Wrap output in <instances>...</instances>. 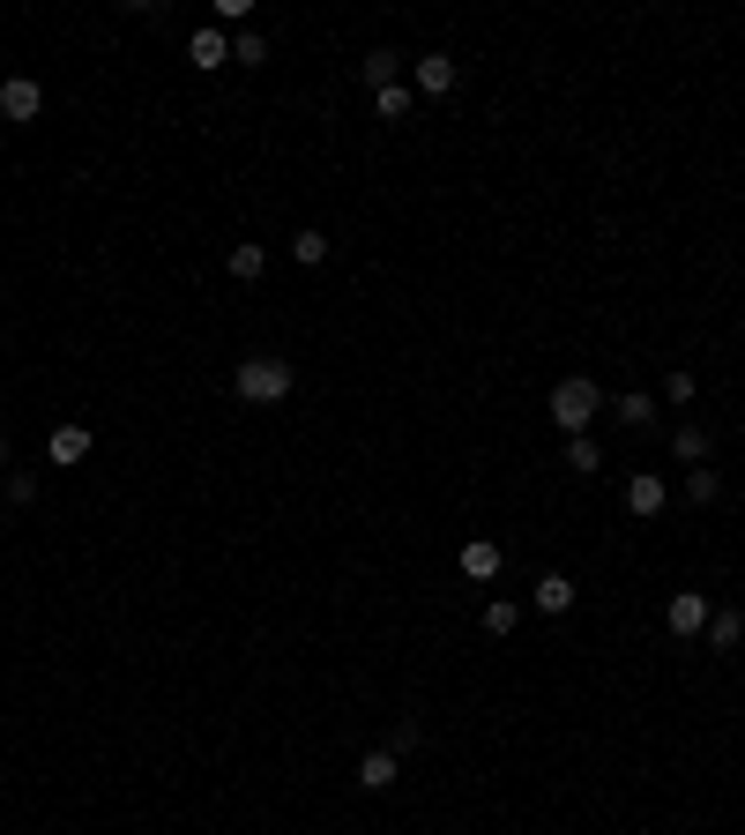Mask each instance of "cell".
I'll list each match as a JSON object with an SVG mask.
<instances>
[{
	"instance_id": "1",
	"label": "cell",
	"mask_w": 745,
	"mask_h": 835,
	"mask_svg": "<svg viewBox=\"0 0 745 835\" xmlns=\"http://www.w3.org/2000/svg\"><path fill=\"white\" fill-rule=\"evenodd\" d=\"M596 411H604V388H596L589 374H567L559 388H552V425H559L567 440H581V433H589V418H596Z\"/></svg>"
},
{
	"instance_id": "2",
	"label": "cell",
	"mask_w": 745,
	"mask_h": 835,
	"mask_svg": "<svg viewBox=\"0 0 745 835\" xmlns=\"http://www.w3.org/2000/svg\"><path fill=\"white\" fill-rule=\"evenodd\" d=\"M232 388H239V403H284L291 388H298V374H291V358H239V374H232Z\"/></svg>"
},
{
	"instance_id": "3",
	"label": "cell",
	"mask_w": 745,
	"mask_h": 835,
	"mask_svg": "<svg viewBox=\"0 0 745 835\" xmlns=\"http://www.w3.org/2000/svg\"><path fill=\"white\" fill-rule=\"evenodd\" d=\"M90 448H97V433H90V425H52V433H45V456H52V470H75V462H90Z\"/></svg>"
},
{
	"instance_id": "4",
	"label": "cell",
	"mask_w": 745,
	"mask_h": 835,
	"mask_svg": "<svg viewBox=\"0 0 745 835\" xmlns=\"http://www.w3.org/2000/svg\"><path fill=\"white\" fill-rule=\"evenodd\" d=\"M0 113H8L15 127H23V120H38V113H45V90L31 83V75H8V83H0Z\"/></svg>"
},
{
	"instance_id": "5",
	"label": "cell",
	"mask_w": 745,
	"mask_h": 835,
	"mask_svg": "<svg viewBox=\"0 0 745 835\" xmlns=\"http://www.w3.org/2000/svg\"><path fill=\"white\" fill-rule=\"evenodd\" d=\"M411 90H417V97H448V90H456V60H448V52L411 60Z\"/></svg>"
},
{
	"instance_id": "6",
	"label": "cell",
	"mask_w": 745,
	"mask_h": 835,
	"mask_svg": "<svg viewBox=\"0 0 745 835\" xmlns=\"http://www.w3.org/2000/svg\"><path fill=\"white\" fill-rule=\"evenodd\" d=\"M671 634H678V642L708 634V597L701 589H678V597H671Z\"/></svg>"
},
{
	"instance_id": "7",
	"label": "cell",
	"mask_w": 745,
	"mask_h": 835,
	"mask_svg": "<svg viewBox=\"0 0 745 835\" xmlns=\"http://www.w3.org/2000/svg\"><path fill=\"white\" fill-rule=\"evenodd\" d=\"M663 501H671V478H657V470L626 478V507H634V515H663Z\"/></svg>"
},
{
	"instance_id": "8",
	"label": "cell",
	"mask_w": 745,
	"mask_h": 835,
	"mask_svg": "<svg viewBox=\"0 0 745 835\" xmlns=\"http://www.w3.org/2000/svg\"><path fill=\"white\" fill-rule=\"evenodd\" d=\"M530 604H537L544 620H559V612H575V583H567V575H537Z\"/></svg>"
},
{
	"instance_id": "9",
	"label": "cell",
	"mask_w": 745,
	"mask_h": 835,
	"mask_svg": "<svg viewBox=\"0 0 745 835\" xmlns=\"http://www.w3.org/2000/svg\"><path fill=\"white\" fill-rule=\"evenodd\" d=\"M395 776H403V753H388V746H372L366 761H358V784H366V791H388Z\"/></svg>"
},
{
	"instance_id": "10",
	"label": "cell",
	"mask_w": 745,
	"mask_h": 835,
	"mask_svg": "<svg viewBox=\"0 0 745 835\" xmlns=\"http://www.w3.org/2000/svg\"><path fill=\"white\" fill-rule=\"evenodd\" d=\"M462 575H470V583H499V544L493 538H470V544H462Z\"/></svg>"
},
{
	"instance_id": "11",
	"label": "cell",
	"mask_w": 745,
	"mask_h": 835,
	"mask_svg": "<svg viewBox=\"0 0 745 835\" xmlns=\"http://www.w3.org/2000/svg\"><path fill=\"white\" fill-rule=\"evenodd\" d=\"M612 411H619V425H634V433H649V425H657V396H649V388H626V396L612 403Z\"/></svg>"
},
{
	"instance_id": "12",
	"label": "cell",
	"mask_w": 745,
	"mask_h": 835,
	"mask_svg": "<svg viewBox=\"0 0 745 835\" xmlns=\"http://www.w3.org/2000/svg\"><path fill=\"white\" fill-rule=\"evenodd\" d=\"M187 60H194V68H224V60H232V38H224V31H194V45H187Z\"/></svg>"
},
{
	"instance_id": "13",
	"label": "cell",
	"mask_w": 745,
	"mask_h": 835,
	"mask_svg": "<svg viewBox=\"0 0 745 835\" xmlns=\"http://www.w3.org/2000/svg\"><path fill=\"white\" fill-rule=\"evenodd\" d=\"M224 269H232L239 284H261V269H269V247H261V239H239V247H232V261H224Z\"/></svg>"
},
{
	"instance_id": "14",
	"label": "cell",
	"mask_w": 745,
	"mask_h": 835,
	"mask_svg": "<svg viewBox=\"0 0 745 835\" xmlns=\"http://www.w3.org/2000/svg\"><path fill=\"white\" fill-rule=\"evenodd\" d=\"M291 261H298V269H321V261H329V232H314V224L291 232Z\"/></svg>"
},
{
	"instance_id": "15",
	"label": "cell",
	"mask_w": 745,
	"mask_h": 835,
	"mask_svg": "<svg viewBox=\"0 0 745 835\" xmlns=\"http://www.w3.org/2000/svg\"><path fill=\"white\" fill-rule=\"evenodd\" d=\"M671 456L701 470V462H708V425H678V433H671Z\"/></svg>"
},
{
	"instance_id": "16",
	"label": "cell",
	"mask_w": 745,
	"mask_h": 835,
	"mask_svg": "<svg viewBox=\"0 0 745 835\" xmlns=\"http://www.w3.org/2000/svg\"><path fill=\"white\" fill-rule=\"evenodd\" d=\"M411 105H417V90H403V83L372 90V113H380V120H411Z\"/></svg>"
},
{
	"instance_id": "17",
	"label": "cell",
	"mask_w": 745,
	"mask_h": 835,
	"mask_svg": "<svg viewBox=\"0 0 745 835\" xmlns=\"http://www.w3.org/2000/svg\"><path fill=\"white\" fill-rule=\"evenodd\" d=\"M708 642H716V649H738L745 642V612H708Z\"/></svg>"
},
{
	"instance_id": "18",
	"label": "cell",
	"mask_w": 745,
	"mask_h": 835,
	"mask_svg": "<svg viewBox=\"0 0 745 835\" xmlns=\"http://www.w3.org/2000/svg\"><path fill=\"white\" fill-rule=\"evenodd\" d=\"M395 75H403V52H388V45H380V52L366 60V90H388Z\"/></svg>"
},
{
	"instance_id": "19",
	"label": "cell",
	"mask_w": 745,
	"mask_h": 835,
	"mask_svg": "<svg viewBox=\"0 0 745 835\" xmlns=\"http://www.w3.org/2000/svg\"><path fill=\"white\" fill-rule=\"evenodd\" d=\"M515 626H522V604H507V597H493V604H485V634H515Z\"/></svg>"
},
{
	"instance_id": "20",
	"label": "cell",
	"mask_w": 745,
	"mask_h": 835,
	"mask_svg": "<svg viewBox=\"0 0 745 835\" xmlns=\"http://www.w3.org/2000/svg\"><path fill=\"white\" fill-rule=\"evenodd\" d=\"M425 746V724L417 716H395V731H388V753H417Z\"/></svg>"
},
{
	"instance_id": "21",
	"label": "cell",
	"mask_w": 745,
	"mask_h": 835,
	"mask_svg": "<svg viewBox=\"0 0 745 835\" xmlns=\"http://www.w3.org/2000/svg\"><path fill=\"white\" fill-rule=\"evenodd\" d=\"M232 60H239V68H261V60H269V38H261V31H239V38H232Z\"/></svg>"
},
{
	"instance_id": "22",
	"label": "cell",
	"mask_w": 745,
	"mask_h": 835,
	"mask_svg": "<svg viewBox=\"0 0 745 835\" xmlns=\"http://www.w3.org/2000/svg\"><path fill=\"white\" fill-rule=\"evenodd\" d=\"M567 462H575L581 478H589V470H604V448H596V440L581 433V440H567Z\"/></svg>"
},
{
	"instance_id": "23",
	"label": "cell",
	"mask_w": 745,
	"mask_h": 835,
	"mask_svg": "<svg viewBox=\"0 0 745 835\" xmlns=\"http://www.w3.org/2000/svg\"><path fill=\"white\" fill-rule=\"evenodd\" d=\"M0 485H8V507H31V501H38V478H23V470H8Z\"/></svg>"
},
{
	"instance_id": "24",
	"label": "cell",
	"mask_w": 745,
	"mask_h": 835,
	"mask_svg": "<svg viewBox=\"0 0 745 835\" xmlns=\"http://www.w3.org/2000/svg\"><path fill=\"white\" fill-rule=\"evenodd\" d=\"M686 493H694V501H716V493H723V478H716V470H708V462H701V470H694V478H686Z\"/></svg>"
},
{
	"instance_id": "25",
	"label": "cell",
	"mask_w": 745,
	"mask_h": 835,
	"mask_svg": "<svg viewBox=\"0 0 745 835\" xmlns=\"http://www.w3.org/2000/svg\"><path fill=\"white\" fill-rule=\"evenodd\" d=\"M694 388H701V380H694V374H686V366H678V374H671V380H663V396H671V403H694Z\"/></svg>"
},
{
	"instance_id": "26",
	"label": "cell",
	"mask_w": 745,
	"mask_h": 835,
	"mask_svg": "<svg viewBox=\"0 0 745 835\" xmlns=\"http://www.w3.org/2000/svg\"><path fill=\"white\" fill-rule=\"evenodd\" d=\"M0 470H8V440H0Z\"/></svg>"
}]
</instances>
